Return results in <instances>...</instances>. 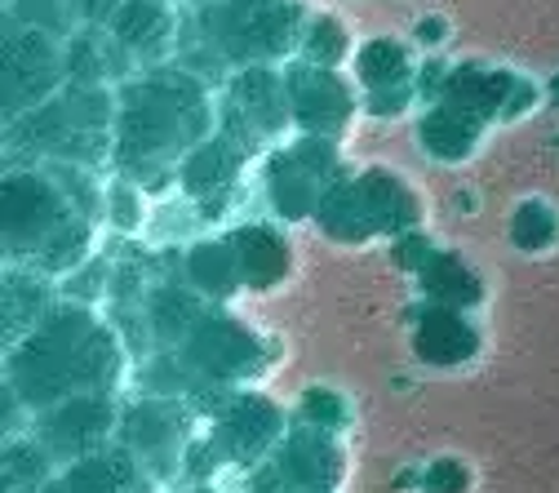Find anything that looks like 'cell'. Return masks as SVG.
Wrapping results in <instances>:
<instances>
[{"label":"cell","mask_w":559,"mask_h":493,"mask_svg":"<svg viewBox=\"0 0 559 493\" xmlns=\"http://www.w3.org/2000/svg\"><path fill=\"white\" fill-rule=\"evenodd\" d=\"M111 427H116V413L103 396H76V400H62L45 413L40 436H45L49 458H62L72 467V462L98 454L103 441L111 436Z\"/></svg>","instance_id":"obj_1"},{"label":"cell","mask_w":559,"mask_h":493,"mask_svg":"<svg viewBox=\"0 0 559 493\" xmlns=\"http://www.w3.org/2000/svg\"><path fill=\"white\" fill-rule=\"evenodd\" d=\"M275 467H280L285 489H294V493H329L342 476V454L333 449L329 436L298 432V436H289L285 445H280Z\"/></svg>","instance_id":"obj_2"},{"label":"cell","mask_w":559,"mask_h":493,"mask_svg":"<svg viewBox=\"0 0 559 493\" xmlns=\"http://www.w3.org/2000/svg\"><path fill=\"white\" fill-rule=\"evenodd\" d=\"M280 427H285V418L271 400H240L223 422V449L231 458H262L275 445Z\"/></svg>","instance_id":"obj_3"},{"label":"cell","mask_w":559,"mask_h":493,"mask_svg":"<svg viewBox=\"0 0 559 493\" xmlns=\"http://www.w3.org/2000/svg\"><path fill=\"white\" fill-rule=\"evenodd\" d=\"M138 462L129 449H98L62 471V493H129Z\"/></svg>","instance_id":"obj_4"},{"label":"cell","mask_w":559,"mask_h":493,"mask_svg":"<svg viewBox=\"0 0 559 493\" xmlns=\"http://www.w3.org/2000/svg\"><path fill=\"white\" fill-rule=\"evenodd\" d=\"M178 441V422L165 404H138V413L129 418V445L138 458H160L165 449H174Z\"/></svg>","instance_id":"obj_5"},{"label":"cell","mask_w":559,"mask_h":493,"mask_svg":"<svg viewBox=\"0 0 559 493\" xmlns=\"http://www.w3.org/2000/svg\"><path fill=\"white\" fill-rule=\"evenodd\" d=\"M49 476V449L14 441L5 454V493H32Z\"/></svg>","instance_id":"obj_6"},{"label":"cell","mask_w":559,"mask_h":493,"mask_svg":"<svg viewBox=\"0 0 559 493\" xmlns=\"http://www.w3.org/2000/svg\"><path fill=\"white\" fill-rule=\"evenodd\" d=\"M462 489H466V471H462V467H453V462L431 467V476H427V493H462Z\"/></svg>","instance_id":"obj_7"}]
</instances>
